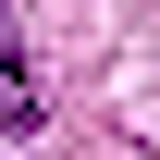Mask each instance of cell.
<instances>
[{"label": "cell", "instance_id": "6da1fadb", "mask_svg": "<svg viewBox=\"0 0 160 160\" xmlns=\"http://www.w3.org/2000/svg\"><path fill=\"white\" fill-rule=\"evenodd\" d=\"M49 123V99H37V62H25V37L0 25V136H37Z\"/></svg>", "mask_w": 160, "mask_h": 160}]
</instances>
